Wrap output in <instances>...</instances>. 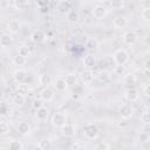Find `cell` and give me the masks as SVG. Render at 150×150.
I'll return each mask as SVG.
<instances>
[{
	"label": "cell",
	"instance_id": "6da1fadb",
	"mask_svg": "<svg viewBox=\"0 0 150 150\" xmlns=\"http://www.w3.org/2000/svg\"><path fill=\"white\" fill-rule=\"evenodd\" d=\"M83 132H84V136L89 139H95L97 136H98V128L96 127V124L94 123H88L84 125V129H83Z\"/></svg>",
	"mask_w": 150,
	"mask_h": 150
},
{
	"label": "cell",
	"instance_id": "7a4b0ae2",
	"mask_svg": "<svg viewBox=\"0 0 150 150\" xmlns=\"http://www.w3.org/2000/svg\"><path fill=\"white\" fill-rule=\"evenodd\" d=\"M128 53L124 49H117L114 53V61L117 66H124L125 62L128 61Z\"/></svg>",
	"mask_w": 150,
	"mask_h": 150
},
{
	"label": "cell",
	"instance_id": "3957f363",
	"mask_svg": "<svg viewBox=\"0 0 150 150\" xmlns=\"http://www.w3.org/2000/svg\"><path fill=\"white\" fill-rule=\"evenodd\" d=\"M67 123V116L63 112H55L52 117V124L56 128H62Z\"/></svg>",
	"mask_w": 150,
	"mask_h": 150
},
{
	"label": "cell",
	"instance_id": "277c9868",
	"mask_svg": "<svg viewBox=\"0 0 150 150\" xmlns=\"http://www.w3.org/2000/svg\"><path fill=\"white\" fill-rule=\"evenodd\" d=\"M107 12H108L107 7L98 4V5H96V6L94 7V9H93V16L96 18V19H102V18H104V16L107 15Z\"/></svg>",
	"mask_w": 150,
	"mask_h": 150
},
{
	"label": "cell",
	"instance_id": "5b68a950",
	"mask_svg": "<svg viewBox=\"0 0 150 150\" xmlns=\"http://www.w3.org/2000/svg\"><path fill=\"white\" fill-rule=\"evenodd\" d=\"M7 29L9 30V33L15 34V33H18L21 29V22L18 19H15V18L14 19H11L7 22Z\"/></svg>",
	"mask_w": 150,
	"mask_h": 150
},
{
	"label": "cell",
	"instance_id": "8992f818",
	"mask_svg": "<svg viewBox=\"0 0 150 150\" xmlns=\"http://www.w3.org/2000/svg\"><path fill=\"white\" fill-rule=\"evenodd\" d=\"M118 112H120V115H121L123 118H129V117L132 115V108H131L130 104L124 103V104H122V105L120 107Z\"/></svg>",
	"mask_w": 150,
	"mask_h": 150
},
{
	"label": "cell",
	"instance_id": "52a82bcc",
	"mask_svg": "<svg viewBox=\"0 0 150 150\" xmlns=\"http://www.w3.org/2000/svg\"><path fill=\"white\" fill-rule=\"evenodd\" d=\"M14 80L20 84V83H25V81L27 80V71L23 69H16L13 74Z\"/></svg>",
	"mask_w": 150,
	"mask_h": 150
},
{
	"label": "cell",
	"instance_id": "ba28073f",
	"mask_svg": "<svg viewBox=\"0 0 150 150\" xmlns=\"http://www.w3.org/2000/svg\"><path fill=\"white\" fill-rule=\"evenodd\" d=\"M123 41L127 43V45H134L136 41H137V34L134 32V30H129L127 33H124L123 35Z\"/></svg>",
	"mask_w": 150,
	"mask_h": 150
},
{
	"label": "cell",
	"instance_id": "9c48e42d",
	"mask_svg": "<svg viewBox=\"0 0 150 150\" xmlns=\"http://www.w3.org/2000/svg\"><path fill=\"white\" fill-rule=\"evenodd\" d=\"M61 132L63 136L66 137H73L75 135V127L71 123H66L62 128H61Z\"/></svg>",
	"mask_w": 150,
	"mask_h": 150
},
{
	"label": "cell",
	"instance_id": "30bf717a",
	"mask_svg": "<svg viewBox=\"0 0 150 150\" xmlns=\"http://www.w3.org/2000/svg\"><path fill=\"white\" fill-rule=\"evenodd\" d=\"M45 38H46V34H45V32H43L42 29H36V30H34V32L32 33V36H30L32 41L35 42V43L42 42V41L45 40Z\"/></svg>",
	"mask_w": 150,
	"mask_h": 150
},
{
	"label": "cell",
	"instance_id": "8fae6325",
	"mask_svg": "<svg viewBox=\"0 0 150 150\" xmlns=\"http://www.w3.org/2000/svg\"><path fill=\"white\" fill-rule=\"evenodd\" d=\"M127 18L125 16H123V15H117L115 19H114V27L115 28H118V29H121V28H124L125 26H127Z\"/></svg>",
	"mask_w": 150,
	"mask_h": 150
},
{
	"label": "cell",
	"instance_id": "7c38bea8",
	"mask_svg": "<svg viewBox=\"0 0 150 150\" xmlns=\"http://www.w3.org/2000/svg\"><path fill=\"white\" fill-rule=\"evenodd\" d=\"M93 79H94V74H93V71L90 69H84L81 73V80H82L83 83L88 84V83H90L93 81Z\"/></svg>",
	"mask_w": 150,
	"mask_h": 150
},
{
	"label": "cell",
	"instance_id": "4fadbf2b",
	"mask_svg": "<svg viewBox=\"0 0 150 150\" xmlns=\"http://www.w3.org/2000/svg\"><path fill=\"white\" fill-rule=\"evenodd\" d=\"M40 96H41V98L45 100V101H52L53 97H54V93H53V90H52L49 87H46V88H43V89L41 90Z\"/></svg>",
	"mask_w": 150,
	"mask_h": 150
},
{
	"label": "cell",
	"instance_id": "5bb4252c",
	"mask_svg": "<svg viewBox=\"0 0 150 150\" xmlns=\"http://www.w3.org/2000/svg\"><path fill=\"white\" fill-rule=\"evenodd\" d=\"M13 43V38L11 34H7V33H4L0 38V45L2 47H9Z\"/></svg>",
	"mask_w": 150,
	"mask_h": 150
},
{
	"label": "cell",
	"instance_id": "9a60e30c",
	"mask_svg": "<svg viewBox=\"0 0 150 150\" xmlns=\"http://www.w3.org/2000/svg\"><path fill=\"white\" fill-rule=\"evenodd\" d=\"M39 82H40V84H42L45 88L46 87H49L50 84H52V82H53V79H52V76L49 75V74H41L40 75V77H39Z\"/></svg>",
	"mask_w": 150,
	"mask_h": 150
},
{
	"label": "cell",
	"instance_id": "2e32d148",
	"mask_svg": "<svg viewBox=\"0 0 150 150\" xmlns=\"http://www.w3.org/2000/svg\"><path fill=\"white\" fill-rule=\"evenodd\" d=\"M64 81H66L68 87H74L77 83V75L74 73H68L64 77Z\"/></svg>",
	"mask_w": 150,
	"mask_h": 150
},
{
	"label": "cell",
	"instance_id": "e0dca14e",
	"mask_svg": "<svg viewBox=\"0 0 150 150\" xmlns=\"http://www.w3.org/2000/svg\"><path fill=\"white\" fill-rule=\"evenodd\" d=\"M29 130H30L29 123L22 121V122H20V123L18 124V131H19V134H21L22 136L28 135V134H29Z\"/></svg>",
	"mask_w": 150,
	"mask_h": 150
},
{
	"label": "cell",
	"instance_id": "ac0fdd59",
	"mask_svg": "<svg viewBox=\"0 0 150 150\" xmlns=\"http://www.w3.org/2000/svg\"><path fill=\"white\" fill-rule=\"evenodd\" d=\"M125 96H127V98H128L130 102H134V101H136V100L139 97V94H138V90H137V89L130 88V89L127 90Z\"/></svg>",
	"mask_w": 150,
	"mask_h": 150
},
{
	"label": "cell",
	"instance_id": "d6986e66",
	"mask_svg": "<svg viewBox=\"0 0 150 150\" xmlns=\"http://www.w3.org/2000/svg\"><path fill=\"white\" fill-rule=\"evenodd\" d=\"M54 87H55L56 90H59V91H63V90H66V88H67L68 86H67L64 79L59 77V79L55 80V82H54Z\"/></svg>",
	"mask_w": 150,
	"mask_h": 150
},
{
	"label": "cell",
	"instance_id": "ffe728a7",
	"mask_svg": "<svg viewBox=\"0 0 150 150\" xmlns=\"http://www.w3.org/2000/svg\"><path fill=\"white\" fill-rule=\"evenodd\" d=\"M69 9H70V2H68V1H60L57 4V11L60 13H66V12L69 13L70 12Z\"/></svg>",
	"mask_w": 150,
	"mask_h": 150
},
{
	"label": "cell",
	"instance_id": "44dd1931",
	"mask_svg": "<svg viewBox=\"0 0 150 150\" xmlns=\"http://www.w3.org/2000/svg\"><path fill=\"white\" fill-rule=\"evenodd\" d=\"M47 116H48V109L46 107H42L39 110H36V118L38 120L43 121V120L47 118Z\"/></svg>",
	"mask_w": 150,
	"mask_h": 150
},
{
	"label": "cell",
	"instance_id": "7402d4cb",
	"mask_svg": "<svg viewBox=\"0 0 150 150\" xmlns=\"http://www.w3.org/2000/svg\"><path fill=\"white\" fill-rule=\"evenodd\" d=\"M21 148H22V143L19 139H12L8 144L9 150H21Z\"/></svg>",
	"mask_w": 150,
	"mask_h": 150
},
{
	"label": "cell",
	"instance_id": "603a6c76",
	"mask_svg": "<svg viewBox=\"0 0 150 150\" xmlns=\"http://www.w3.org/2000/svg\"><path fill=\"white\" fill-rule=\"evenodd\" d=\"M26 98H25V95H20V94H15L13 96V103L16 104V105H22L25 103Z\"/></svg>",
	"mask_w": 150,
	"mask_h": 150
},
{
	"label": "cell",
	"instance_id": "cb8c5ba5",
	"mask_svg": "<svg viewBox=\"0 0 150 150\" xmlns=\"http://www.w3.org/2000/svg\"><path fill=\"white\" fill-rule=\"evenodd\" d=\"M39 149L40 150H50L52 149V143L48 139H42L39 142Z\"/></svg>",
	"mask_w": 150,
	"mask_h": 150
},
{
	"label": "cell",
	"instance_id": "d4e9b609",
	"mask_svg": "<svg viewBox=\"0 0 150 150\" xmlns=\"http://www.w3.org/2000/svg\"><path fill=\"white\" fill-rule=\"evenodd\" d=\"M26 61H27V59L23 57V56H21V55H19V54L13 57V63L15 66H23L26 63Z\"/></svg>",
	"mask_w": 150,
	"mask_h": 150
},
{
	"label": "cell",
	"instance_id": "484cf974",
	"mask_svg": "<svg viewBox=\"0 0 150 150\" xmlns=\"http://www.w3.org/2000/svg\"><path fill=\"white\" fill-rule=\"evenodd\" d=\"M83 63H84L86 67L90 68V67H93L94 63H95V57H94L93 55H87V56H84V59H83Z\"/></svg>",
	"mask_w": 150,
	"mask_h": 150
},
{
	"label": "cell",
	"instance_id": "4316f807",
	"mask_svg": "<svg viewBox=\"0 0 150 150\" xmlns=\"http://www.w3.org/2000/svg\"><path fill=\"white\" fill-rule=\"evenodd\" d=\"M18 54L27 59V57L30 55V50H29V48H28L27 46H21V47L19 48V50H18Z\"/></svg>",
	"mask_w": 150,
	"mask_h": 150
},
{
	"label": "cell",
	"instance_id": "83f0119b",
	"mask_svg": "<svg viewBox=\"0 0 150 150\" xmlns=\"http://www.w3.org/2000/svg\"><path fill=\"white\" fill-rule=\"evenodd\" d=\"M16 94H20V95H26L28 94V86L25 84V83H20L16 88Z\"/></svg>",
	"mask_w": 150,
	"mask_h": 150
},
{
	"label": "cell",
	"instance_id": "f1b7e54d",
	"mask_svg": "<svg viewBox=\"0 0 150 150\" xmlns=\"http://www.w3.org/2000/svg\"><path fill=\"white\" fill-rule=\"evenodd\" d=\"M135 82H136V77H135V75L128 74V75L124 76V83H125V84H128V86H132V84H135Z\"/></svg>",
	"mask_w": 150,
	"mask_h": 150
},
{
	"label": "cell",
	"instance_id": "f546056e",
	"mask_svg": "<svg viewBox=\"0 0 150 150\" xmlns=\"http://www.w3.org/2000/svg\"><path fill=\"white\" fill-rule=\"evenodd\" d=\"M97 45H98V42H97V40L96 39H89L87 42H86V46L89 48V49H94V48H96L97 47Z\"/></svg>",
	"mask_w": 150,
	"mask_h": 150
},
{
	"label": "cell",
	"instance_id": "4dcf8cb0",
	"mask_svg": "<svg viewBox=\"0 0 150 150\" xmlns=\"http://www.w3.org/2000/svg\"><path fill=\"white\" fill-rule=\"evenodd\" d=\"M13 4H14V6H15L16 9H25V7L28 6V2H27V1H22V0H20V1H14Z\"/></svg>",
	"mask_w": 150,
	"mask_h": 150
},
{
	"label": "cell",
	"instance_id": "1f68e13d",
	"mask_svg": "<svg viewBox=\"0 0 150 150\" xmlns=\"http://www.w3.org/2000/svg\"><path fill=\"white\" fill-rule=\"evenodd\" d=\"M77 19H79V13H77V12L70 11V12L68 13V20H69V21L74 22V21H76Z\"/></svg>",
	"mask_w": 150,
	"mask_h": 150
},
{
	"label": "cell",
	"instance_id": "d6a6232c",
	"mask_svg": "<svg viewBox=\"0 0 150 150\" xmlns=\"http://www.w3.org/2000/svg\"><path fill=\"white\" fill-rule=\"evenodd\" d=\"M142 18L146 21H150V7H145L142 11Z\"/></svg>",
	"mask_w": 150,
	"mask_h": 150
},
{
	"label": "cell",
	"instance_id": "836d02e7",
	"mask_svg": "<svg viewBox=\"0 0 150 150\" xmlns=\"http://www.w3.org/2000/svg\"><path fill=\"white\" fill-rule=\"evenodd\" d=\"M95 150H109V144L107 142H100L98 144H96Z\"/></svg>",
	"mask_w": 150,
	"mask_h": 150
},
{
	"label": "cell",
	"instance_id": "e575fe53",
	"mask_svg": "<svg viewBox=\"0 0 150 150\" xmlns=\"http://www.w3.org/2000/svg\"><path fill=\"white\" fill-rule=\"evenodd\" d=\"M8 130H9V125H8L5 121H2V122L0 123V134L4 135V134H6Z\"/></svg>",
	"mask_w": 150,
	"mask_h": 150
},
{
	"label": "cell",
	"instance_id": "d590c367",
	"mask_svg": "<svg viewBox=\"0 0 150 150\" xmlns=\"http://www.w3.org/2000/svg\"><path fill=\"white\" fill-rule=\"evenodd\" d=\"M32 107H33L35 110H39L40 108H42V107H43V103H42V101H41V100H34V101H33V103H32Z\"/></svg>",
	"mask_w": 150,
	"mask_h": 150
},
{
	"label": "cell",
	"instance_id": "8d00e7d4",
	"mask_svg": "<svg viewBox=\"0 0 150 150\" xmlns=\"http://www.w3.org/2000/svg\"><path fill=\"white\" fill-rule=\"evenodd\" d=\"M141 121H142L143 123H145V124H149V123H150V112H144V114H142Z\"/></svg>",
	"mask_w": 150,
	"mask_h": 150
},
{
	"label": "cell",
	"instance_id": "74e56055",
	"mask_svg": "<svg viewBox=\"0 0 150 150\" xmlns=\"http://www.w3.org/2000/svg\"><path fill=\"white\" fill-rule=\"evenodd\" d=\"M124 71H125L124 66H116V67L114 68V73H115L116 75H122Z\"/></svg>",
	"mask_w": 150,
	"mask_h": 150
},
{
	"label": "cell",
	"instance_id": "f35d334b",
	"mask_svg": "<svg viewBox=\"0 0 150 150\" xmlns=\"http://www.w3.org/2000/svg\"><path fill=\"white\" fill-rule=\"evenodd\" d=\"M138 138H139V141H141V142L145 143V142H148V141H149V138H150V135H149L148 132H141Z\"/></svg>",
	"mask_w": 150,
	"mask_h": 150
},
{
	"label": "cell",
	"instance_id": "ab89813d",
	"mask_svg": "<svg viewBox=\"0 0 150 150\" xmlns=\"http://www.w3.org/2000/svg\"><path fill=\"white\" fill-rule=\"evenodd\" d=\"M117 125L120 127V128H125V127H128L129 125V122H128V118H121L118 122H117Z\"/></svg>",
	"mask_w": 150,
	"mask_h": 150
},
{
	"label": "cell",
	"instance_id": "60d3db41",
	"mask_svg": "<svg viewBox=\"0 0 150 150\" xmlns=\"http://www.w3.org/2000/svg\"><path fill=\"white\" fill-rule=\"evenodd\" d=\"M0 112H1V115H2V116H5V115L7 114V105L5 104V102H2V103H1V108H0Z\"/></svg>",
	"mask_w": 150,
	"mask_h": 150
},
{
	"label": "cell",
	"instance_id": "b9f144b4",
	"mask_svg": "<svg viewBox=\"0 0 150 150\" xmlns=\"http://www.w3.org/2000/svg\"><path fill=\"white\" fill-rule=\"evenodd\" d=\"M110 5L112 7H115V8H118V7L123 6V1H112V2H110Z\"/></svg>",
	"mask_w": 150,
	"mask_h": 150
},
{
	"label": "cell",
	"instance_id": "7bdbcfd3",
	"mask_svg": "<svg viewBox=\"0 0 150 150\" xmlns=\"http://www.w3.org/2000/svg\"><path fill=\"white\" fill-rule=\"evenodd\" d=\"M144 94H145V96L150 97V84H146L144 87Z\"/></svg>",
	"mask_w": 150,
	"mask_h": 150
},
{
	"label": "cell",
	"instance_id": "ee69618b",
	"mask_svg": "<svg viewBox=\"0 0 150 150\" xmlns=\"http://www.w3.org/2000/svg\"><path fill=\"white\" fill-rule=\"evenodd\" d=\"M80 96H81V95H80L79 93H76L75 90L71 93V98H73V100H79V98H80Z\"/></svg>",
	"mask_w": 150,
	"mask_h": 150
},
{
	"label": "cell",
	"instance_id": "f6af8a7d",
	"mask_svg": "<svg viewBox=\"0 0 150 150\" xmlns=\"http://www.w3.org/2000/svg\"><path fill=\"white\" fill-rule=\"evenodd\" d=\"M144 68H145V70H148V71L150 73V59L145 61V63H144Z\"/></svg>",
	"mask_w": 150,
	"mask_h": 150
},
{
	"label": "cell",
	"instance_id": "bcb514c9",
	"mask_svg": "<svg viewBox=\"0 0 150 150\" xmlns=\"http://www.w3.org/2000/svg\"><path fill=\"white\" fill-rule=\"evenodd\" d=\"M81 146H80V144L79 143H74L73 145H71V150H77V149H80Z\"/></svg>",
	"mask_w": 150,
	"mask_h": 150
},
{
	"label": "cell",
	"instance_id": "7dc6e473",
	"mask_svg": "<svg viewBox=\"0 0 150 150\" xmlns=\"http://www.w3.org/2000/svg\"><path fill=\"white\" fill-rule=\"evenodd\" d=\"M77 150H87V149H86V148H82V146H81V148H80V149H77Z\"/></svg>",
	"mask_w": 150,
	"mask_h": 150
},
{
	"label": "cell",
	"instance_id": "c3c4849f",
	"mask_svg": "<svg viewBox=\"0 0 150 150\" xmlns=\"http://www.w3.org/2000/svg\"><path fill=\"white\" fill-rule=\"evenodd\" d=\"M1 150H9V149H6V148H2Z\"/></svg>",
	"mask_w": 150,
	"mask_h": 150
},
{
	"label": "cell",
	"instance_id": "681fc988",
	"mask_svg": "<svg viewBox=\"0 0 150 150\" xmlns=\"http://www.w3.org/2000/svg\"><path fill=\"white\" fill-rule=\"evenodd\" d=\"M144 150H145V149H144Z\"/></svg>",
	"mask_w": 150,
	"mask_h": 150
}]
</instances>
